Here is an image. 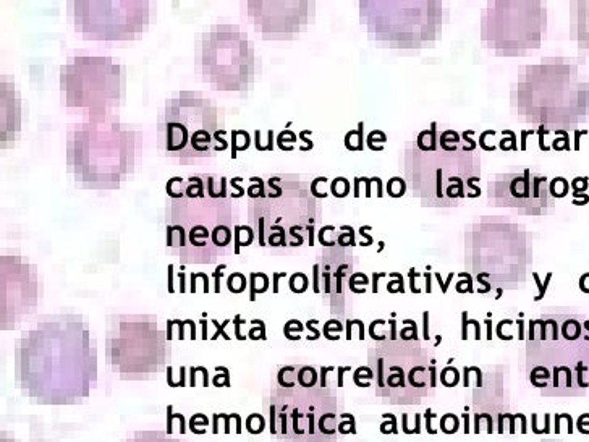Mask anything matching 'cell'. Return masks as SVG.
<instances>
[{"label":"cell","mask_w":589,"mask_h":442,"mask_svg":"<svg viewBox=\"0 0 589 442\" xmlns=\"http://www.w3.org/2000/svg\"><path fill=\"white\" fill-rule=\"evenodd\" d=\"M96 381V353L79 316L45 318L16 344V385L38 405H79Z\"/></svg>","instance_id":"cell-1"},{"label":"cell","mask_w":589,"mask_h":442,"mask_svg":"<svg viewBox=\"0 0 589 442\" xmlns=\"http://www.w3.org/2000/svg\"><path fill=\"white\" fill-rule=\"evenodd\" d=\"M271 431L280 442H337V392L326 385L303 387L293 370V379L271 394Z\"/></svg>","instance_id":"cell-2"},{"label":"cell","mask_w":589,"mask_h":442,"mask_svg":"<svg viewBox=\"0 0 589 442\" xmlns=\"http://www.w3.org/2000/svg\"><path fill=\"white\" fill-rule=\"evenodd\" d=\"M426 355L418 344L387 342L371 350L369 363L376 373V394L393 405L419 403L434 389V365L426 366Z\"/></svg>","instance_id":"cell-3"},{"label":"cell","mask_w":589,"mask_h":442,"mask_svg":"<svg viewBox=\"0 0 589 442\" xmlns=\"http://www.w3.org/2000/svg\"><path fill=\"white\" fill-rule=\"evenodd\" d=\"M165 340L152 316H120L107 332L109 366L122 379H149L165 365Z\"/></svg>","instance_id":"cell-4"},{"label":"cell","mask_w":589,"mask_h":442,"mask_svg":"<svg viewBox=\"0 0 589 442\" xmlns=\"http://www.w3.org/2000/svg\"><path fill=\"white\" fill-rule=\"evenodd\" d=\"M125 442H181L177 437H170L164 431L147 429V431H136L128 437Z\"/></svg>","instance_id":"cell-5"},{"label":"cell","mask_w":589,"mask_h":442,"mask_svg":"<svg viewBox=\"0 0 589 442\" xmlns=\"http://www.w3.org/2000/svg\"><path fill=\"white\" fill-rule=\"evenodd\" d=\"M254 230L250 225H235L233 237H235V254H240V248L250 246L254 240Z\"/></svg>","instance_id":"cell-6"},{"label":"cell","mask_w":589,"mask_h":442,"mask_svg":"<svg viewBox=\"0 0 589 442\" xmlns=\"http://www.w3.org/2000/svg\"><path fill=\"white\" fill-rule=\"evenodd\" d=\"M232 230L228 228V225L225 224H219L212 228V232H210V240L212 243L217 246V248H225L230 242H232Z\"/></svg>","instance_id":"cell-7"},{"label":"cell","mask_w":589,"mask_h":442,"mask_svg":"<svg viewBox=\"0 0 589 442\" xmlns=\"http://www.w3.org/2000/svg\"><path fill=\"white\" fill-rule=\"evenodd\" d=\"M251 144V136L245 130H232V159H236L238 151H246Z\"/></svg>","instance_id":"cell-8"},{"label":"cell","mask_w":589,"mask_h":442,"mask_svg":"<svg viewBox=\"0 0 589 442\" xmlns=\"http://www.w3.org/2000/svg\"><path fill=\"white\" fill-rule=\"evenodd\" d=\"M209 237H210L209 230L204 225L196 224V225L191 227L188 240H190V243L195 248H206V240H207Z\"/></svg>","instance_id":"cell-9"},{"label":"cell","mask_w":589,"mask_h":442,"mask_svg":"<svg viewBox=\"0 0 589 442\" xmlns=\"http://www.w3.org/2000/svg\"><path fill=\"white\" fill-rule=\"evenodd\" d=\"M250 300L251 301H254L256 300V293H262V292H265L267 290V287H269V279H267V275L265 274H262V272H256V274H251V277H250Z\"/></svg>","instance_id":"cell-10"},{"label":"cell","mask_w":589,"mask_h":442,"mask_svg":"<svg viewBox=\"0 0 589 442\" xmlns=\"http://www.w3.org/2000/svg\"><path fill=\"white\" fill-rule=\"evenodd\" d=\"M568 190H570V185H568L567 178H564V177H555L554 180L549 183V193L554 198H564V196H567Z\"/></svg>","instance_id":"cell-11"},{"label":"cell","mask_w":589,"mask_h":442,"mask_svg":"<svg viewBox=\"0 0 589 442\" xmlns=\"http://www.w3.org/2000/svg\"><path fill=\"white\" fill-rule=\"evenodd\" d=\"M188 181H191V185L185 190V195L188 198H204V180L201 177H190Z\"/></svg>","instance_id":"cell-12"},{"label":"cell","mask_w":589,"mask_h":442,"mask_svg":"<svg viewBox=\"0 0 589 442\" xmlns=\"http://www.w3.org/2000/svg\"><path fill=\"white\" fill-rule=\"evenodd\" d=\"M330 191L335 198H345L350 193V181L345 177H337L330 183Z\"/></svg>","instance_id":"cell-13"},{"label":"cell","mask_w":589,"mask_h":442,"mask_svg":"<svg viewBox=\"0 0 589 442\" xmlns=\"http://www.w3.org/2000/svg\"><path fill=\"white\" fill-rule=\"evenodd\" d=\"M207 196H210V198H227L228 195H227V178L225 177H222L220 178V190L217 191L216 190V183H214V177H207Z\"/></svg>","instance_id":"cell-14"},{"label":"cell","mask_w":589,"mask_h":442,"mask_svg":"<svg viewBox=\"0 0 589 442\" xmlns=\"http://www.w3.org/2000/svg\"><path fill=\"white\" fill-rule=\"evenodd\" d=\"M250 181H251V187L246 190L248 196H250L251 199L253 198H265V190H264L265 183H264V180L261 177H251Z\"/></svg>","instance_id":"cell-15"},{"label":"cell","mask_w":589,"mask_h":442,"mask_svg":"<svg viewBox=\"0 0 589 442\" xmlns=\"http://www.w3.org/2000/svg\"><path fill=\"white\" fill-rule=\"evenodd\" d=\"M246 289V279L240 272H233L228 277V290L232 293H242Z\"/></svg>","instance_id":"cell-16"},{"label":"cell","mask_w":589,"mask_h":442,"mask_svg":"<svg viewBox=\"0 0 589 442\" xmlns=\"http://www.w3.org/2000/svg\"><path fill=\"white\" fill-rule=\"evenodd\" d=\"M405 190H407V185H405L403 178H400V177H393L387 183V193L392 198H400L405 193Z\"/></svg>","instance_id":"cell-17"},{"label":"cell","mask_w":589,"mask_h":442,"mask_svg":"<svg viewBox=\"0 0 589 442\" xmlns=\"http://www.w3.org/2000/svg\"><path fill=\"white\" fill-rule=\"evenodd\" d=\"M306 289H308V277H306V275L301 274V272L293 274L291 279H290V290L294 292V293H301V292H305Z\"/></svg>","instance_id":"cell-18"},{"label":"cell","mask_w":589,"mask_h":442,"mask_svg":"<svg viewBox=\"0 0 589 442\" xmlns=\"http://www.w3.org/2000/svg\"><path fill=\"white\" fill-rule=\"evenodd\" d=\"M340 230H342V232H346V233H342V235H338V240H337V243L342 246V248H345V246H356V240H355V230H353V227H350V225H342L340 227Z\"/></svg>","instance_id":"cell-19"},{"label":"cell","mask_w":589,"mask_h":442,"mask_svg":"<svg viewBox=\"0 0 589 442\" xmlns=\"http://www.w3.org/2000/svg\"><path fill=\"white\" fill-rule=\"evenodd\" d=\"M555 133L560 135L562 138H557V140L552 141V149H555V151H570V149H572V146H570V136H568V133L564 132V130H557Z\"/></svg>","instance_id":"cell-20"},{"label":"cell","mask_w":589,"mask_h":442,"mask_svg":"<svg viewBox=\"0 0 589 442\" xmlns=\"http://www.w3.org/2000/svg\"><path fill=\"white\" fill-rule=\"evenodd\" d=\"M502 135L503 136H508V140L507 138H505V140H502L499 144V147L500 149H503V151H515V149H518L517 147V136H515V133L512 132V130H503L502 132Z\"/></svg>","instance_id":"cell-21"},{"label":"cell","mask_w":589,"mask_h":442,"mask_svg":"<svg viewBox=\"0 0 589 442\" xmlns=\"http://www.w3.org/2000/svg\"><path fill=\"white\" fill-rule=\"evenodd\" d=\"M587 181L589 178L587 177H576L573 181H572V188H573V196L576 195H581L587 190Z\"/></svg>","instance_id":"cell-22"},{"label":"cell","mask_w":589,"mask_h":442,"mask_svg":"<svg viewBox=\"0 0 589 442\" xmlns=\"http://www.w3.org/2000/svg\"><path fill=\"white\" fill-rule=\"evenodd\" d=\"M342 330L343 329V326L340 324V321H337V319H332V321H329V322H326V326H324V334H326V337L329 339V340H337L338 339V335H330V330Z\"/></svg>","instance_id":"cell-23"},{"label":"cell","mask_w":589,"mask_h":442,"mask_svg":"<svg viewBox=\"0 0 589 442\" xmlns=\"http://www.w3.org/2000/svg\"><path fill=\"white\" fill-rule=\"evenodd\" d=\"M532 277H534V280H536V283H538V287H539V295H538V297H536L534 300H536V301H539V300H542V297H544V295H546L547 285H549V282H550V279H552V272H549V274H547V277H546L544 283H541V280H539V275H538L536 272H532Z\"/></svg>","instance_id":"cell-24"},{"label":"cell","mask_w":589,"mask_h":442,"mask_svg":"<svg viewBox=\"0 0 589 442\" xmlns=\"http://www.w3.org/2000/svg\"><path fill=\"white\" fill-rule=\"evenodd\" d=\"M225 133H227V132H224V130H217V132L212 133V140L219 143L217 146H214V151H216V152H219V151H225L227 147L230 146V144L224 140V138H222Z\"/></svg>","instance_id":"cell-25"},{"label":"cell","mask_w":589,"mask_h":442,"mask_svg":"<svg viewBox=\"0 0 589 442\" xmlns=\"http://www.w3.org/2000/svg\"><path fill=\"white\" fill-rule=\"evenodd\" d=\"M320 183H327V177H317V178L312 180V183H311V193H312V196H316V198H327V196H329L327 193H319V191H317V187L320 185Z\"/></svg>","instance_id":"cell-26"},{"label":"cell","mask_w":589,"mask_h":442,"mask_svg":"<svg viewBox=\"0 0 589 442\" xmlns=\"http://www.w3.org/2000/svg\"><path fill=\"white\" fill-rule=\"evenodd\" d=\"M242 177H233L232 180H230V185H232L235 190H236V193H233V195H230L232 198H242V196H245V193H246V190L240 185L242 183Z\"/></svg>","instance_id":"cell-27"},{"label":"cell","mask_w":589,"mask_h":442,"mask_svg":"<svg viewBox=\"0 0 589 442\" xmlns=\"http://www.w3.org/2000/svg\"><path fill=\"white\" fill-rule=\"evenodd\" d=\"M489 135H495V132L494 130H487V132H484L483 135H481V138H479V146L483 147L484 151H495V147L497 146H489L486 143V138L489 136Z\"/></svg>","instance_id":"cell-28"},{"label":"cell","mask_w":589,"mask_h":442,"mask_svg":"<svg viewBox=\"0 0 589 442\" xmlns=\"http://www.w3.org/2000/svg\"><path fill=\"white\" fill-rule=\"evenodd\" d=\"M312 132L311 130H303L301 133H300V140H303L305 141V147H300L301 151H309V149H312V147H314V143H312L311 140H308V135H311Z\"/></svg>","instance_id":"cell-29"},{"label":"cell","mask_w":589,"mask_h":442,"mask_svg":"<svg viewBox=\"0 0 589 442\" xmlns=\"http://www.w3.org/2000/svg\"><path fill=\"white\" fill-rule=\"evenodd\" d=\"M473 181H479V178H477V177H471V178H468V180H466V187L473 190V195L469 196V198H477V196L481 195V188H477Z\"/></svg>","instance_id":"cell-30"},{"label":"cell","mask_w":589,"mask_h":442,"mask_svg":"<svg viewBox=\"0 0 589 442\" xmlns=\"http://www.w3.org/2000/svg\"><path fill=\"white\" fill-rule=\"evenodd\" d=\"M227 268L225 264H219L217 268H216V271H214V279H216V289H214V292L216 293H219L220 292V275H222V271Z\"/></svg>","instance_id":"cell-31"},{"label":"cell","mask_w":589,"mask_h":442,"mask_svg":"<svg viewBox=\"0 0 589 442\" xmlns=\"http://www.w3.org/2000/svg\"><path fill=\"white\" fill-rule=\"evenodd\" d=\"M538 133H539V147H541L542 151H549L550 147L544 144V135L549 133V132H546V126H544V125H541V126H539V130H538Z\"/></svg>","instance_id":"cell-32"},{"label":"cell","mask_w":589,"mask_h":442,"mask_svg":"<svg viewBox=\"0 0 589 442\" xmlns=\"http://www.w3.org/2000/svg\"><path fill=\"white\" fill-rule=\"evenodd\" d=\"M541 181H546V177H536L532 181V198H539V187Z\"/></svg>","instance_id":"cell-33"},{"label":"cell","mask_w":589,"mask_h":442,"mask_svg":"<svg viewBox=\"0 0 589 442\" xmlns=\"http://www.w3.org/2000/svg\"><path fill=\"white\" fill-rule=\"evenodd\" d=\"M369 230H371V227H369V225H364V227H361V228H360V233L363 235V238H366V245H364V246H369V245H372V237L366 233V232H369Z\"/></svg>","instance_id":"cell-34"},{"label":"cell","mask_w":589,"mask_h":442,"mask_svg":"<svg viewBox=\"0 0 589 442\" xmlns=\"http://www.w3.org/2000/svg\"><path fill=\"white\" fill-rule=\"evenodd\" d=\"M436 277H437V280H439V283H440V289H442V292H447V287H448V283H450V280H452V277H453V274H448V279L445 280V282H442V279H440V275L439 274H436Z\"/></svg>","instance_id":"cell-35"},{"label":"cell","mask_w":589,"mask_h":442,"mask_svg":"<svg viewBox=\"0 0 589 442\" xmlns=\"http://www.w3.org/2000/svg\"><path fill=\"white\" fill-rule=\"evenodd\" d=\"M360 178H361V183L366 185V198H369L371 196V183H374V181H372V178H367V177H360Z\"/></svg>","instance_id":"cell-36"},{"label":"cell","mask_w":589,"mask_h":442,"mask_svg":"<svg viewBox=\"0 0 589 442\" xmlns=\"http://www.w3.org/2000/svg\"><path fill=\"white\" fill-rule=\"evenodd\" d=\"M589 132L587 130H578V132H575V149L576 151H579V138H581L583 135H587Z\"/></svg>","instance_id":"cell-37"},{"label":"cell","mask_w":589,"mask_h":442,"mask_svg":"<svg viewBox=\"0 0 589 442\" xmlns=\"http://www.w3.org/2000/svg\"><path fill=\"white\" fill-rule=\"evenodd\" d=\"M312 271H314V292L317 293V292H319V266L314 264V268H312Z\"/></svg>","instance_id":"cell-38"},{"label":"cell","mask_w":589,"mask_h":442,"mask_svg":"<svg viewBox=\"0 0 589 442\" xmlns=\"http://www.w3.org/2000/svg\"><path fill=\"white\" fill-rule=\"evenodd\" d=\"M306 230L309 233V246H314V225H306Z\"/></svg>","instance_id":"cell-39"},{"label":"cell","mask_w":589,"mask_h":442,"mask_svg":"<svg viewBox=\"0 0 589 442\" xmlns=\"http://www.w3.org/2000/svg\"><path fill=\"white\" fill-rule=\"evenodd\" d=\"M462 319H463V334H462V337H463V340H466V339H468V319H466V311H463Z\"/></svg>","instance_id":"cell-40"},{"label":"cell","mask_w":589,"mask_h":442,"mask_svg":"<svg viewBox=\"0 0 589 442\" xmlns=\"http://www.w3.org/2000/svg\"><path fill=\"white\" fill-rule=\"evenodd\" d=\"M532 133L534 132H521V146H520L521 151L526 149V138H528V135H532Z\"/></svg>","instance_id":"cell-41"},{"label":"cell","mask_w":589,"mask_h":442,"mask_svg":"<svg viewBox=\"0 0 589 442\" xmlns=\"http://www.w3.org/2000/svg\"><path fill=\"white\" fill-rule=\"evenodd\" d=\"M360 185H361V178H360V177H356V178H355V190H353L355 198L360 196Z\"/></svg>","instance_id":"cell-42"},{"label":"cell","mask_w":589,"mask_h":442,"mask_svg":"<svg viewBox=\"0 0 589 442\" xmlns=\"http://www.w3.org/2000/svg\"><path fill=\"white\" fill-rule=\"evenodd\" d=\"M169 283H170L169 290L173 292V266H172V264L169 266Z\"/></svg>","instance_id":"cell-43"},{"label":"cell","mask_w":589,"mask_h":442,"mask_svg":"<svg viewBox=\"0 0 589 442\" xmlns=\"http://www.w3.org/2000/svg\"><path fill=\"white\" fill-rule=\"evenodd\" d=\"M589 202V196H586L584 199H573V204L575 206H584V204H587Z\"/></svg>","instance_id":"cell-44"},{"label":"cell","mask_w":589,"mask_h":442,"mask_svg":"<svg viewBox=\"0 0 589 442\" xmlns=\"http://www.w3.org/2000/svg\"><path fill=\"white\" fill-rule=\"evenodd\" d=\"M178 275H180V283H181V289H180V290H181V292H185V290H186V289H185V274L181 272V274H178Z\"/></svg>","instance_id":"cell-45"},{"label":"cell","mask_w":589,"mask_h":442,"mask_svg":"<svg viewBox=\"0 0 589 442\" xmlns=\"http://www.w3.org/2000/svg\"><path fill=\"white\" fill-rule=\"evenodd\" d=\"M382 275H385V274H374V280H372L374 282V289H372L374 292H377V279L382 277Z\"/></svg>","instance_id":"cell-46"},{"label":"cell","mask_w":589,"mask_h":442,"mask_svg":"<svg viewBox=\"0 0 589 442\" xmlns=\"http://www.w3.org/2000/svg\"><path fill=\"white\" fill-rule=\"evenodd\" d=\"M426 275V292H431V275L429 274H424Z\"/></svg>","instance_id":"cell-47"},{"label":"cell","mask_w":589,"mask_h":442,"mask_svg":"<svg viewBox=\"0 0 589 442\" xmlns=\"http://www.w3.org/2000/svg\"><path fill=\"white\" fill-rule=\"evenodd\" d=\"M424 322H426V324H427V313H426V315H424ZM426 339H429V332H427V326H426Z\"/></svg>","instance_id":"cell-48"}]
</instances>
